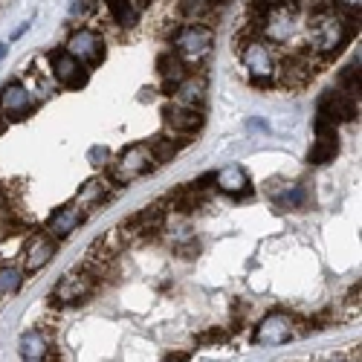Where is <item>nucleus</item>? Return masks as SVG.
Returning <instances> with one entry per match:
<instances>
[{
	"label": "nucleus",
	"instance_id": "nucleus-3",
	"mask_svg": "<svg viewBox=\"0 0 362 362\" xmlns=\"http://www.w3.org/2000/svg\"><path fill=\"white\" fill-rule=\"evenodd\" d=\"M240 58H244V64L252 75L255 84H269L276 75V58H273V50H269V44L264 41H249L244 44V53H240Z\"/></svg>",
	"mask_w": 362,
	"mask_h": 362
},
{
	"label": "nucleus",
	"instance_id": "nucleus-36",
	"mask_svg": "<svg viewBox=\"0 0 362 362\" xmlns=\"http://www.w3.org/2000/svg\"><path fill=\"white\" fill-rule=\"evenodd\" d=\"M6 53H9V47H6V44H0V61L6 58Z\"/></svg>",
	"mask_w": 362,
	"mask_h": 362
},
{
	"label": "nucleus",
	"instance_id": "nucleus-31",
	"mask_svg": "<svg viewBox=\"0 0 362 362\" xmlns=\"http://www.w3.org/2000/svg\"><path fill=\"white\" fill-rule=\"evenodd\" d=\"M87 160L93 162V165H108V160H111V151L104 148V145H96V148H90Z\"/></svg>",
	"mask_w": 362,
	"mask_h": 362
},
{
	"label": "nucleus",
	"instance_id": "nucleus-14",
	"mask_svg": "<svg viewBox=\"0 0 362 362\" xmlns=\"http://www.w3.org/2000/svg\"><path fill=\"white\" fill-rule=\"evenodd\" d=\"M55 249H58L55 238H50V235L32 238V244H29V249H26V269H29V273H38L41 267H47L53 261Z\"/></svg>",
	"mask_w": 362,
	"mask_h": 362
},
{
	"label": "nucleus",
	"instance_id": "nucleus-21",
	"mask_svg": "<svg viewBox=\"0 0 362 362\" xmlns=\"http://www.w3.org/2000/svg\"><path fill=\"white\" fill-rule=\"evenodd\" d=\"M104 198H108V186H104L102 180H90V183L79 191V198H75V206L84 209V212H90V209H96Z\"/></svg>",
	"mask_w": 362,
	"mask_h": 362
},
{
	"label": "nucleus",
	"instance_id": "nucleus-4",
	"mask_svg": "<svg viewBox=\"0 0 362 362\" xmlns=\"http://www.w3.org/2000/svg\"><path fill=\"white\" fill-rule=\"evenodd\" d=\"M212 50V32L200 23H191L183 26L180 32L174 35V53L180 58H189V61H200L203 55H209Z\"/></svg>",
	"mask_w": 362,
	"mask_h": 362
},
{
	"label": "nucleus",
	"instance_id": "nucleus-12",
	"mask_svg": "<svg viewBox=\"0 0 362 362\" xmlns=\"http://www.w3.org/2000/svg\"><path fill=\"white\" fill-rule=\"evenodd\" d=\"M319 111H325L334 122H351V119H356V99L342 93V90H327L319 102Z\"/></svg>",
	"mask_w": 362,
	"mask_h": 362
},
{
	"label": "nucleus",
	"instance_id": "nucleus-35",
	"mask_svg": "<svg viewBox=\"0 0 362 362\" xmlns=\"http://www.w3.org/2000/svg\"><path fill=\"white\" fill-rule=\"evenodd\" d=\"M249 128H261V131H267V122H258V119H252Z\"/></svg>",
	"mask_w": 362,
	"mask_h": 362
},
{
	"label": "nucleus",
	"instance_id": "nucleus-6",
	"mask_svg": "<svg viewBox=\"0 0 362 362\" xmlns=\"http://www.w3.org/2000/svg\"><path fill=\"white\" fill-rule=\"evenodd\" d=\"M293 334H296L293 316L281 313V310H273V313H267L264 319L258 322V327H255V342H261V345H281V342H287Z\"/></svg>",
	"mask_w": 362,
	"mask_h": 362
},
{
	"label": "nucleus",
	"instance_id": "nucleus-30",
	"mask_svg": "<svg viewBox=\"0 0 362 362\" xmlns=\"http://www.w3.org/2000/svg\"><path fill=\"white\" fill-rule=\"evenodd\" d=\"M278 6H281V0H252V9L258 12L261 18H267V15H273Z\"/></svg>",
	"mask_w": 362,
	"mask_h": 362
},
{
	"label": "nucleus",
	"instance_id": "nucleus-23",
	"mask_svg": "<svg viewBox=\"0 0 362 362\" xmlns=\"http://www.w3.org/2000/svg\"><path fill=\"white\" fill-rule=\"evenodd\" d=\"M189 140H180V142H171V140H165V137H157V140H151L148 148H151V157H154L157 165H165V162H171L177 157V151L183 148Z\"/></svg>",
	"mask_w": 362,
	"mask_h": 362
},
{
	"label": "nucleus",
	"instance_id": "nucleus-22",
	"mask_svg": "<svg viewBox=\"0 0 362 362\" xmlns=\"http://www.w3.org/2000/svg\"><path fill=\"white\" fill-rule=\"evenodd\" d=\"M310 75H313V67H310L301 55L287 58V61H284V84L298 87V84H305V82L310 79Z\"/></svg>",
	"mask_w": 362,
	"mask_h": 362
},
{
	"label": "nucleus",
	"instance_id": "nucleus-11",
	"mask_svg": "<svg viewBox=\"0 0 362 362\" xmlns=\"http://www.w3.org/2000/svg\"><path fill=\"white\" fill-rule=\"evenodd\" d=\"M162 220H165V212L160 206H148L142 209V212H137L133 218H128L122 223V235H140V238H148V235H154L162 229Z\"/></svg>",
	"mask_w": 362,
	"mask_h": 362
},
{
	"label": "nucleus",
	"instance_id": "nucleus-19",
	"mask_svg": "<svg viewBox=\"0 0 362 362\" xmlns=\"http://www.w3.org/2000/svg\"><path fill=\"white\" fill-rule=\"evenodd\" d=\"M18 348H21L23 359H44L50 354V342H47V336H44L41 330H26V334H21Z\"/></svg>",
	"mask_w": 362,
	"mask_h": 362
},
{
	"label": "nucleus",
	"instance_id": "nucleus-1",
	"mask_svg": "<svg viewBox=\"0 0 362 362\" xmlns=\"http://www.w3.org/2000/svg\"><path fill=\"white\" fill-rule=\"evenodd\" d=\"M348 38H351V26L334 18V12H327V9L316 12V18L310 23V41L316 50L325 55H336L348 44Z\"/></svg>",
	"mask_w": 362,
	"mask_h": 362
},
{
	"label": "nucleus",
	"instance_id": "nucleus-37",
	"mask_svg": "<svg viewBox=\"0 0 362 362\" xmlns=\"http://www.w3.org/2000/svg\"><path fill=\"white\" fill-rule=\"evenodd\" d=\"M6 131V116H0V133Z\"/></svg>",
	"mask_w": 362,
	"mask_h": 362
},
{
	"label": "nucleus",
	"instance_id": "nucleus-15",
	"mask_svg": "<svg viewBox=\"0 0 362 362\" xmlns=\"http://www.w3.org/2000/svg\"><path fill=\"white\" fill-rule=\"evenodd\" d=\"M313 203V194L305 183H293V186H284L281 194H276V206L278 209H287V212H305Z\"/></svg>",
	"mask_w": 362,
	"mask_h": 362
},
{
	"label": "nucleus",
	"instance_id": "nucleus-26",
	"mask_svg": "<svg viewBox=\"0 0 362 362\" xmlns=\"http://www.w3.org/2000/svg\"><path fill=\"white\" fill-rule=\"evenodd\" d=\"M339 90H342V93L359 99V55L339 73Z\"/></svg>",
	"mask_w": 362,
	"mask_h": 362
},
{
	"label": "nucleus",
	"instance_id": "nucleus-33",
	"mask_svg": "<svg viewBox=\"0 0 362 362\" xmlns=\"http://www.w3.org/2000/svg\"><path fill=\"white\" fill-rule=\"evenodd\" d=\"M342 6H348L351 12H359V0H339Z\"/></svg>",
	"mask_w": 362,
	"mask_h": 362
},
{
	"label": "nucleus",
	"instance_id": "nucleus-32",
	"mask_svg": "<svg viewBox=\"0 0 362 362\" xmlns=\"http://www.w3.org/2000/svg\"><path fill=\"white\" fill-rule=\"evenodd\" d=\"M198 252H200V244H198V240H191V244L180 247V255H183V258H194Z\"/></svg>",
	"mask_w": 362,
	"mask_h": 362
},
{
	"label": "nucleus",
	"instance_id": "nucleus-40",
	"mask_svg": "<svg viewBox=\"0 0 362 362\" xmlns=\"http://www.w3.org/2000/svg\"><path fill=\"white\" fill-rule=\"evenodd\" d=\"M330 362H345V359H330Z\"/></svg>",
	"mask_w": 362,
	"mask_h": 362
},
{
	"label": "nucleus",
	"instance_id": "nucleus-9",
	"mask_svg": "<svg viewBox=\"0 0 362 362\" xmlns=\"http://www.w3.org/2000/svg\"><path fill=\"white\" fill-rule=\"evenodd\" d=\"M0 108H3L6 119H23L29 111H32V96L21 82H9L0 90Z\"/></svg>",
	"mask_w": 362,
	"mask_h": 362
},
{
	"label": "nucleus",
	"instance_id": "nucleus-16",
	"mask_svg": "<svg viewBox=\"0 0 362 362\" xmlns=\"http://www.w3.org/2000/svg\"><path fill=\"white\" fill-rule=\"evenodd\" d=\"M215 183L223 194H249V177L240 165H226L215 174Z\"/></svg>",
	"mask_w": 362,
	"mask_h": 362
},
{
	"label": "nucleus",
	"instance_id": "nucleus-28",
	"mask_svg": "<svg viewBox=\"0 0 362 362\" xmlns=\"http://www.w3.org/2000/svg\"><path fill=\"white\" fill-rule=\"evenodd\" d=\"M226 339H229V334H226V330H220V327L203 330V334L194 336V342H198V345H218V342H226Z\"/></svg>",
	"mask_w": 362,
	"mask_h": 362
},
{
	"label": "nucleus",
	"instance_id": "nucleus-2",
	"mask_svg": "<svg viewBox=\"0 0 362 362\" xmlns=\"http://www.w3.org/2000/svg\"><path fill=\"white\" fill-rule=\"evenodd\" d=\"M154 157H151V148L148 142H137L125 148L122 154H119V160L111 165V180L116 186H128L133 183V180H140L142 174H148L151 169H154Z\"/></svg>",
	"mask_w": 362,
	"mask_h": 362
},
{
	"label": "nucleus",
	"instance_id": "nucleus-27",
	"mask_svg": "<svg viewBox=\"0 0 362 362\" xmlns=\"http://www.w3.org/2000/svg\"><path fill=\"white\" fill-rule=\"evenodd\" d=\"M23 284V273L15 267H0V296H9V293H18Z\"/></svg>",
	"mask_w": 362,
	"mask_h": 362
},
{
	"label": "nucleus",
	"instance_id": "nucleus-29",
	"mask_svg": "<svg viewBox=\"0 0 362 362\" xmlns=\"http://www.w3.org/2000/svg\"><path fill=\"white\" fill-rule=\"evenodd\" d=\"M180 9H183L186 18H198V15H203L209 9V0H183Z\"/></svg>",
	"mask_w": 362,
	"mask_h": 362
},
{
	"label": "nucleus",
	"instance_id": "nucleus-24",
	"mask_svg": "<svg viewBox=\"0 0 362 362\" xmlns=\"http://www.w3.org/2000/svg\"><path fill=\"white\" fill-rule=\"evenodd\" d=\"M171 203L180 209V212H194V209L203 206V194H200V189H194L191 183H186L171 194Z\"/></svg>",
	"mask_w": 362,
	"mask_h": 362
},
{
	"label": "nucleus",
	"instance_id": "nucleus-10",
	"mask_svg": "<svg viewBox=\"0 0 362 362\" xmlns=\"http://www.w3.org/2000/svg\"><path fill=\"white\" fill-rule=\"evenodd\" d=\"M162 119L171 131L183 133V137L203 128V113L198 108H186V104H169V108H162Z\"/></svg>",
	"mask_w": 362,
	"mask_h": 362
},
{
	"label": "nucleus",
	"instance_id": "nucleus-13",
	"mask_svg": "<svg viewBox=\"0 0 362 362\" xmlns=\"http://www.w3.org/2000/svg\"><path fill=\"white\" fill-rule=\"evenodd\" d=\"M84 218H87L84 209H79V206H64V209H58V212L50 218L47 232H50V238L61 240V238H67V235H73L75 229H79V223H82Z\"/></svg>",
	"mask_w": 362,
	"mask_h": 362
},
{
	"label": "nucleus",
	"instance_id": "nucleus-17",
	"mask_svg": "<svg viewBox=\"0 0 362 362\" xmlns=\"http://www.w3.org/2000/svg\"><path fill=\"white\" fill-rule=\"evenodd\" d=\"M157 70L165 79V90H169V93H174L177 84L186 79V64H183V58H180L177 53H162L157 58Z\"/></svg>",
	"mask_w": 362,
	"mask_h": 362
},
{
	"label": "nucleus",
	"instance_id": "nucleus-18",
	"mask_svg": "<svg viewBox=\"0 0 362 362\" xmlns=\"http://www.w3.org/2000/svg\"><path fill=\"white\" fill-rule=\"evenodd\" d=\"M339 151V140H336V131H325V133H316V142L307 154V162L310 165H325L336 157Z\"/></svg>",
	"mask_w": 362,
	"mask_h": 362
},
{
	"label": "nucleus",
	"instance_id": "nucleus-25",
	"mask_svg": "<svg viewBox=\"0 0 362 362\" xmlns=\"http://www.w3.org/2000/svg\"><path fill=\"white\" fill-rule=\"evenodd\" d=\"M108 6H111V15H113V21L119 26H133V23H137V18H140L133 0H108Z\"/></svg>",
	"mask_w": 362,
	"mask_h": 362
},
{
	"label": "nucleus",
	"instance_id": "nucleus-39",
	"mask_svg": "<svg viewBox=\"0 0 362 362\" xmlns=\"http://www.w3.org/2000/svg\"><path fill=\"white\" fill-rule=\"evenodd\" d=\"M26 362H44V359H26Z\"/></svg>",
	"mask_w": 362,
	"mask_h": 362
},
{
	"label": "nucleus",
	"instance_id": "nucleus-8",
	"mask_svg": "<svg viewBox=\"0 0 362 362\" xmlns=\"http://www.w3.org/2000/svg\"><path fill=\"white\" fill-rule=\"evenodd\" d=\"M50 61H53V75L58 82H61L64 87H70V90H79V87H84L87 84V70L75 61V58L67 53V50H61V53H53L50 55Z\"/></svg>",
	"mask_w": 362,
	"mask_h": 362
},
{
	"label": "nucleus",
	"instance_id": "nucleus-20",
	"mask_svg": "<svg viewBox=\"0 0 362 362\" xmlns=\"http://www.w3.org/2000/svg\"><path fill=\"white\" fill-rule=\"evenodd\" d=\"M174 96L180 104H186V108H194V104H200L203 96H206V82L203 79H183L177 84Z\"/></svg>",
	"mask_w": 362,
	"mask_h": 362
},
{
	"label": "nucleus",
	"instance_id": "nucleus-5",
	"mask_svg": "<svg viewBox=\"0 0 362 362\" xmlns=\"http://www.w3.org/2000/svg\"><path fill=\"white\" fill-rule=\"evenodd\" d=\"M64 50H67L79 64L96 67V64L104 61V41L93 32V29H79V32H73Z\"/></svg>",
	"mask_w": 362,
	"mask_h": 362
},
{
	"label": "nucleus",
	"instance_id": "nucleus-34",
	"mask_svg": "<svg viewBox=\"0 0 362 362\" xmlns=\"http://www.w3.org/2000/svg\"><path fill=\"white\" fill-rule=\"evenodd\" d=\"M165 362H189V356H186V354H174V356H169Z\"/></svg>",
	"mask_w": 362,
	"mask_h": 362
},
{
	"label": "nucleus",
	"instance_id": "nucleus-7",
	"mask_svg": "<svg viewBox=\"0 0 362 362\" xmlns=\"http://www.w3.org/2000/svg\"><path fill=\"white\" fill-rule=\"evenodd\" d=\"M96 276L93 273H73L58 281V287L53 290V298L64 301V305H82V301L93 293Z\"/></svg>",
	"mask_w": 362,
	"mask_h": 362
},
{
	"label": "nucleus",
	"instance_id": "nucleus-38",
	"mask_svg": "<svg viewBox=\"0 0 362 362\" xmlns=\"http://www.w3.org/2000/svg\"><path fill=\"white\" fill-rule=\"evenodd\" d=\"M209 3H223V0H209Z\"/></svg>",
	"mask_w": 362,
	"mask_h": 362
}]
</instances>
